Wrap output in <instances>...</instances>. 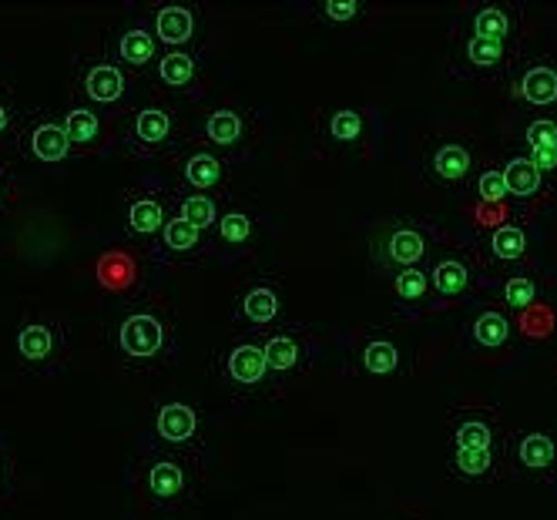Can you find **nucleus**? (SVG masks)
<instances>
[{
    "mask_svg": "<svg viewBox=\"0 0 557 520\" xmlns=\"http://www.w3.org/2000/svg\"><path fill=\"white\" fill-rule=\"evenodd\" d=\"M195 30H198V17H195V8L188 4H162L151 14V34L158 48L188 51V45L195 41Z\"/></svg>",
    "mask_w": 557,
    "mask_h": 520,
    "instance_id": "nucleus-31",
    "label": "nucleus"
},
{
    "mask_svg": "<svg viewBox=\"0 0 557 520\" xmlns=\"http://www.w3.org/2000/svg\"><path fill=\"white\" fill-rule=\"evenodd\" d=\"M14 457H11V447L4 444V436H0V504H8L11 494H14Z\"/></svg>",
    "mask_w": 557,
    "mask_h": 520,
    "instance_id": "nucleus-42",
    "label": "nucleus"
},
{
    "mask_svg": "<svg viewBox=\"0 0 557 520\" xmlns=\"http://www.w3.org/2000/svg\"><path fill=\"white\" fill-rule=\"evenodd\" d=\"M320 138L333 154H360L370 138V117L360 108H330L320 117Z\"/></svg>",
    "mask_w": 557,
    "mask_h": 520,
    "instance_id": "nucleus-26",
    "label": "nucleus"
},
{
    "mask_svg": "<svg viewBox=\"0 0 557 520\" xmlns=\"http://www.w3.org/2000/svg\"><path fill=\"white\" fill-rule=\"evenodd\" d=\"M517 343L513 315L497 302L476 306L460 330V346L473 356H504Z\"/></svg>",
    "mask_w": 557,
    "mask_h": 520,
    "instance_id": "nucleus-16",
    "label": "nucleus"
},
{
    "mask_svg": "<svg viewBox=\"0 0 557 520\" xmlns=\"http://www.w3.org/2000/svg\"><path fill=\"white\" fill-rule=\"evenodd\" d=\"M17 148L24 151V158H34L37 165H61L71 154V138L64 132L61 114H51V111L24 114Z\"/></svg>",
    "mask_w": 557,
    "mask_h": 520,
    "instance_id": "nucleus-19",
    "label": "nucleus"
},
{
    "mask_svg": "<svg viewBox=\"0 0 557 520\" xmlns=\"http://www.w3.org/2000/svg\"><path fill=\"white\" fill-rule=\"evenodd\" d=\"M256 232H259V215L252 209L243 206L222 209V219L212 228V249H219L225 259L243 256L256 243Z\"/></svg>",
    "mask_w": 557,
    "mask_h": 520,
    "instance_id": "nucleus-30",
    "label": "nucleus"
},
{
    "mask_svg": "<svg viewBox=\"0 0 557 520\" xmlns=\"http://www.w3.org/2000/svg\"><path fill=\"white\" fill-rule=\"evenodd\" d=\"M175 215L185 219L188 225L202 228L206 235L219 225L222 219V206L215 195H206V191H182L175 198Z\"/></svg>",
    "mask_w": 557,
    "mask_h": 520,
    "instance_id": "nucleus-37",
    "label": "nucleus"
},
{
    "mask_svg": "<svg viewBox=\"0 0 557 520\" xmlns=\"http://www.w3.org/2000/svg\"><path fill=\"white\" fill-rule=\"evenodd\" d=\"M154 88L165 95L169 104L198 101L206 91L202 61L195 51H165L154 61Z\"/></svg>",
    "mask_w": 557,
    "mask_h": 520,
    "instance_id": "nucleus-20",
    "label": "nucleus"
},
{
    "mask_svg": "<svg viewBox=\"0 0 557 520\" xmlns=\"http://www.w3.org/2000/svg\"><path fill=\"white\" fill-rule=\"evenodd\" d=\"M473 249H476V259H481L487 286H491L507 272H517L528 265L531 235L517 219H507V222H494L481 238H473Z\"/></svg>",
    "mask_w": 557,
    "mask_h": 520,
    "instance_id": "nucleus-12",
    "label": "nucleus"
},
{
    "mask_svg": "<svg viewBox=\"0 0 557 520\" xmlns=\"http://www.w3.org/2000/svg\"><path fill=\"white\" fill-rule=\"evenodd\" d=\"M117 138L135 158H165L178 148V114L169 101L132 108L125 111Z\"/></svg>",
    "mask_w": 557,
    "mask_h": 520,
    "instance_id": "nucleus-9",
    "label": "nucleus"
},
{
    "mask_svg": "<svg viewBox=\"0 0 557 520\" xmlns=\"http://www.w3.org/2000/svg\"><path fill=\"white\" fill-rule=\"evenodd\" d=\"M21 125H24V114L11 95V88L0 85V145H8V141H17L21 135Z\"/></svg>",
    "mask_w": 557,
    "mask_h": 520,
    "instance_id": "nucleus-40",
    "label": "nucleus"
},
{
    "mask_svg": "<svg viewBox=\"0 0 557 520\" xmlns=\"http://www.w3.org/2000/svg\"><path fill=\"white\" fill-rule=\"evenodd\" d=\"M95 283L104 289V293H114V296H132L141 283V259L135 249L128 246H114L108 252L98 256L95 262Z\"/></svg>",
    "mask_w": 557,
    "mask_h": 520,
    "instance_id": "nucleus-27",
    "label": "nucleus"
},
{
    "mask_svg": "<svg viewBox=\"0 0 557 520\" xmlns=\"http://www.w3.org/2000/svg\"><path fill=\"white\" fill-rule=\"evenodd\" d=\"M108 346L117 359V367H125L128 373H158L178 352L172 319L145 306L128 309L114 319L108 330Z\"/></svg>",
    "mask_w": 557,
    "mask_h": 520,
    "instance_id": "nucleus-1",
    "label": "nucleus"
},
{
    "mask_svg": "<svg viewBox=\"0 0 557 520\" xmlns=\"http://www.w3.org/2000/svg\"><path fill=\"white\" fill-rule=\"evenodd\" d=\"M77 88H82V101H88L98 111H122L132 98V82L128 71L117 67L111 58L98 54L88 61L77 74Z\"/></svg>",
    "mask_w": 557,
    "mask_h": 520,
    "instance_id": "nucleus-18",
    "label": "nucleus"
},
{
    "mask_svg": "<svg viewBox=\"0 0 557 520\" xmlns=\"http://www.w3.org/2000/svg\"><path fill=\"white\" fill-rule=\"evenodd\" d=\"M510 98L528 111H557V54L517 61L510 71Z\"/></svg>",
    "mask_w": 557,
    "mask_h": 520,
    "instance_id": "nucleus-17",
    "label": "nucleus"
},
{
    "mask_svg": "<svg viewBox=\"0 0 557 520\" xmlns=\"http://www.w3.org/2000/svg\"><path fill=\"white\" fill-rule=\"evenodd\" d=\"M487 289H494L497 296V306L513 312V309H531L537 299H541V278L531 265L517 269V272H507L497 283H491Z\"/></svg>",
    "mask_w": 557,
    "mask_h": 520,
    "instance_id": "nucleus-35",
    "label": "nucleus"
},
{
    "mask_svg": "<svg viewBox=\"0 0 557 520\" xmlns=\"http://www.w3.org/2000/svg\"><path fill=\"white\" fill-rule=\"evenodd\" d=\"M104 58H111L117 67H132V71H141L148 64H154L158 58H162V51H158V41L154 34L148 27L145 17H135V21H125V24H114L108 30V41H104Z\"/></svg>",
    "mask_w": 557,
    "mask_h": 520,
    "instance_id": "nucleus-22",
    "label": "nucleus"
},
{
    "mask_svg": "<svg viewBox=\"0 0 557 520\" xmlns=\"http://www.w3.org/2000/svg\"><path fill=\"white\" fill-rule=\"evenodd\" d=\"M500 178L507 185V202L513 215H528L537 212L541 206H547L554 198V188L544 182V175L534 169V162L528 158V151L510 154L500 165Z\"/></svg>",
    "mask_w": 557,
    "mask_h": 520,
    "instance_id": "nucleus-21",
    "label": "nucleus"
},
{
    "mask_svg": "<svg viewBox=\"0 0 557 520\" xmlns=\"http://www.w3.org/2000/svg\"><path fill=\"white\" fill-rule=\"evenodd\" d=\"M212 380L235 399H256L272 389L259 336H243L212 352Z\"/></svg>",
    "mask_w": 557,
    "mask_h": 520,
    "instance_id": "nucleus-7",
    "label": "nucleus"
},
{
    "mask_svg": "<svg viewBox=\"0 0 557 520\" xmlns=\"http://www.w3.org/2000/svg\"><path fill=\"white\" fill-rule=\"evenodd\" d=\"M249 122H246V114L243 111H235V108H215L206 114V122H202V141L206 148L219 151V154H238V151H246L249 145Z\"/></svg>",
    "mask_w": 557,
    "mask_h": 520,
    "instance_id": "nucleus-28",
    "label": "nucleus"
},
{
    "mask_svg": "<svg viewBox=\"0 0 557 520\" xmlns=\"http://www.w3.org/2000/svg\"><path fill=\"white\" fill-rule=\"evenodd\" d=\"M228 178V158L212 151V148H195L185 154L182 162V182L188 185V191H219Z\"/></svg>",
    "mask_w": 557,
    "mask_h": 520,
    "instance_id": "nucleus-34",
    "label": "nucleus"
},
{
    "mask_svg": "<svg viewBox=\"0 0 557 520\" xmlns=\"http://www.w3.org/2000/svg\"><path fill=\"white\" fill-rule=\"evenodd\" d=\"M259 339H262L272 389H283V386L302 380L315 363V339L302 323H278L275 330H269Z\"/></svg>",
    "mask_w": 557,
    "mask_h": 520,
    "instance_id": "nucleus-11",
    "label": "nucleus"
},
{
    "mask_svg": "<svg viewBox=\"0 0 557 520\" xmlns=\"http://www.w3.org/2000/svg\"><path fill=\"white\" fill-rule=\"evenodd\" d=\"M212 249V238L202 232L188 225L185 219L172 215L169 225L158 232V238L148 246L151 259L154 262H165V265H188V262H198L206 252Z\"/></svg>",
    "mask_w": 557,
    "mask_h": 520,
    "instance_id": "nucleus-23",
    "label": "nucleus"
},
{
    "mask_svg": "<svg viewBox=\"0 0 557 520\" xmlns=\"http://www.w3.org/2000/svg\"><path fill=\"white\" fill-rule=\"evenodd\" d=\"M528 158L534 162V169L544 175V182H557V148H541V151H528ZM554 188V185H550Z\"/></svg>",
    "mask_w": 557,
    "mask_h": 520,
    "instance_id": "nucleus-43",
    "label": "nucleus"
},
{
    "mask_svg": "<svg viewBox=\"0 0 557 520\" xmlns=\"http://www.w3.org/2000/svg\"><path fill=\"white\" fill-rule=\"evenodd\" d=\"M500 413L497 410H454L447 417V447L450 450H491L500 447Z\"/></svg>",
    "mask_w": 557,
    "mask_h": 520,
    "instance_id": "nucleus-24",
    "label": "nucleus"
},
{
    "mask_svg": "<svg viewBox=\"0 0 557 520\" xmlns=\"http://www.w3.org/2000/svg\"><path fill=\"white\" fill-rule=\"evenodd\" d=\"M67 326L54 312H27L14 330L17 367L30 376H54L67 359Z\"/></svg>",
    "mask_w": 557,
    "mask_h": 520,
    "instance_id": "nucleus-4",
    "label": "nucleus"
},
{
    "mask_svg": "<svg viewBox=\"0 0 557 520\" xmlns=\"http://www.w3.org/2000/svg\"><path fill=\"white\" fill-rule=\"evenodd\" d=\"M172 215H175V202H172V191L162 182H141L125 195L122 222L132 243L151 246Z\"/></svg>",
    "mask_w": 557,
    "mask_h": 520,
    "instance_id": "nucleus-13",
    "label": "nucleus"
},
{
    "mask_svg": "<svg viewBox=\"0 0 557 520\" xmlns=\"http://www.w3.org/2000/svg\"><path fill=\"white\" fill-rule=\"evenodd\" d=\"M8 188H11V175H8V169H4V165H0V206H4Z\"/></svg>",
    "mask_w": 557,
    "mask_h": 520,
    "instance_id": "nucleus-44",
    "label": "nucleus"
},
{
    "mask_svg": "<svg viewBox=\"0 0 557 520\" xmlns=\"http://www.w3.org/2000/svg\"><path fill=\"white\" fill-rule=\"evenodd\" d=\"M393 286V302L407 315H426L433 309H441V299L433 293L430 272L426 269H404L389 278Z\"/></svg>",
    "mask_w": 557,
    "mask_h": 520,
    "instance_id": "nucleus-32",
    "label": "nucleus"
},
{
    "mask_svg": "<svg viewBox=\"0 0 557 520\" xmlns=\"http://www.w3.org/2000/svg\"><path fill=\"white\" fill-rule=\"evenodd\" d=\"M473 188H476V198H481L484 209H500V206L510 209V202H507V185L500 178V169H484L481 175H476V185Z\"/></svg>",
    "mask_w": 557,
    "mask_h": 520,
    "instance_id": "nucleus-39",
    "label": "nucleus"
},
{
    "mask_svg": "<svg viewBox=\"0 0 557 520\" xmlns=\"http://www.w3.org/2000/svg\"><path fill=\"white\" fill-rule=\"evenodd\" d=\"M356 367L370 376H393L404 370V346L389 336H370L356 349Z\"/></svg>",
    "mask_w": 557,
    "mask_h": 520,
    "instance_id": "nucleus-36",
    "label": "nucleus"
},
{
    "mask_svg": "<svg viewBox=\"0 0 557 520\" xmlns=\"http://www.w3.org/2000/svg\"><path fill=\"white\" fill-rule=\"evenodd\" d=\"M521 61V48H510L487 37H473L463 27L454 30L450 41V67L467 82H507L510 71Z\"/></svg>",
    "mask_w": 557,
    "mask_h": 520,
    "instance_id": "nucleus-10",
    "label": "nucleus"
},
{
    "mask_svg": "<svg viewBox=\"0 0 557 520\" xmlns=\"http://www.w3.org/2000/svg\"><path fill=\"white\" fill-rule=\"evenodd\" d=\"M447 470L460 484H494L504 473V454L500 447H491V450H450L447 447Z\"/></svg>",
    "mask_w": 557,
    "mask_h": 520,
    "instance_id": "nucleus-33",
    "label": "nucleus"
},
{
    "mask_svg": "<svg viewBox=\"0 0 557 520\" xmlns=\"http://www.w3.org/2000/svg\"><path fill=\"white\" fill-rule=\"evenodd\" d=\"M473 37H487V41H500L510 48H521V30H524V8L521 4H481L473 8L467 24H457Z\"/></svg>",
    "mask_w": 557,
    "mask_h": 520,
    "instance_id": "nucleus-25",
    "label": "nucleus"
},
{
    "mask_svg": "<svg viewBox=\"0 0 557 520\" xmlns=\"http://www.w3.org/2000/svg\"><path fill=\"white\" fill-rule=\"evenodd\" d=\"M202 433H206V420H202L198 404H191V399H162V404L151 407V413L145 420L141 447L198 457Z\"/></svg>",
    "mask_w": 557,
    "mask_h": 520,
    "instance_id": "nucleus-5",
    "label": "nucleus"
},
{
    "mask_svg": "<svg viewBox=\"0 0 557 520\" xmlns=\"http://www.w3.org/2000/svg\"><path fill=\"white\" fill-rule=\"evenodd\" d=\"M61 122L71 138V148H77V151H104L111 141L104 114L98 108H91L88 101H71L61 114Z\"/></svg>",
    "mask_w": 557,
    "mask_h": 520,
    "instance_id": "nucleus-29",
    "label": "nucleus"
},
{
    "mask_svg": "<svg viewBox=\"0 0 557 520\" xmlns=\"http://www.w3.org/2000/svg\"><path fill=\"white\" fill-rule=\"evenodd\" d=\"M517 138L528 151L557 148V111H531L521 125H517Z\"/></svg>",
    "mask_w": 557,
    "mask_h": 520,
    "instance_id": "nucleus-38",
    "label": "nucleus"
},
{
    "mask_svg": "<svg viewBox=\"0 0 557 520\" xmlns=\"http://www.w3.org/2000/svg\"><path fill=\"white\" fill-rule=\"evenodd\" d=\"M476 169H481V154L460 135H441L420 151V175L433 191L463 195L476 185V175H481Z\"/></svg>",
    "mask_w": 557,
    "mask_h": 520,
    "instance_id": "nucleus-6",
    "label": "nucleus"
},
{
    "mask_svg": "<svg viewBox=\"0 0 557 520\" xmlns=\"http://www.w3.org/2000/svg\"><path fill=\"white\" fill-rule=\"evenodd\" d=\"M330 24H356L363 14H367V4L363 0H326V4L315 8Z\"/></svg>",
    "mask_w": 557,
    "mask_h": 520,
    "instance_id": "nucleus-41",
    "label": "nucleus"
},
{
    "mask_svg": "<svg viewBox=\"0 0 557 520\" xmlns=\"http://www.w3.org/2000/svg\"><path fill=\"white\" fill-rule=\"evenodd\" d=\"M135 480H138V491H141L148 507H154V510H178V507H185L195 497L198 467H195V457L141 447Z\"/></svg>",
    "mask_w": 557,
    "mask_h": 520,
    "instance_id": "nucleus-3",
    "label": "nucleus"
},
{
    "mask_svg": "<svg viewBox=\"0 0 557 520\" xmlns=\"http://www.w3.org/2000/svg\"><path fill=\"white\" fill-rule=\"evenodd\" d=\"M447 243L433 219L426 215H393L383 219L370 235V262L380 275H396L404 269H426L430 259Z\"/></svg>",
    "mask_w": 557,
    "mask_h": 520,
    "instance_id": "nucleus-2",
    "label": "nucleus"
},
{
    "mask_svg": "<svg viewBox=\"0 0 557 520\" xmlns=\"http://www.w3.org/2000/svg\"><path fill=\"white\" fill-rule=\"evenodd\" d=\"M504 473L513 480H534V484H550L557 467V444L554 436L541 430H513L504 439Z\"/></svg>",
    "mask_w": 557,
    "mask_h": 520,
    "instance_id": "nucleus-14",
    "label": "nucleus"
},
{
    "mask_svg": "<svg viewBox=\"0 0 557 520\" xmlns=\"http://www.w3.org/2000/svg\"><path fill=\"white\" fill-rule=\"evenodd\" d=\"M283 286L272 278H252V283L238 286L235 302H232V319L238 330H246L249 336H265L283 323Z\"/></svg>",
    "mask_w": 557,
    "mask_h": 520,
    "instance_id": "nucleus-15",
    "label": "nucleus"
},
{
    "mask_svg": "<svg viewBox=\"0 0 557 520\" xmlns=\"http://www.w3.org/2000/svg\"><path fill=\"white\" fill-rule=\"evenodd\" d=\"M426 272H430L436 299H441V309L457 306V302L487 289V275H484V265H481V259H476L473 246L444 243L441 249H436V256L430 259Z\"/></svg>",
    "mask_w": 557,
    "mask_h": 520,
    "instance_id": "nucleus-8",
    "label": "nucleus"
}]
</instances>
